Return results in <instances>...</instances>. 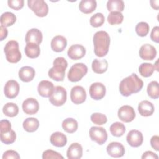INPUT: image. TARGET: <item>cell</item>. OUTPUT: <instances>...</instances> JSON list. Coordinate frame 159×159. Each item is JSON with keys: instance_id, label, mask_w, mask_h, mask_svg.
Listing matches in <instances>:
<instances>
[{"instance_id": "cell-5", "label": "cell", "mask_w": 159, "mask_h": 159, "mask_svg": "<svg viewBox=\"0 0 159 159\" xmlns=\"http://www.w3.org/2000/svg\"><path fill=\"white\" fill-rule=\"evenodd\" d=\"M88 72L87 66L83 63H77L72 65L68 73V79L71 82L80 81Z\"/></svg>"}, {"instance_id": "cell-8", "label": "cell", "mask_w": 159, "mask_h": 159, "mask_svg": "<svg viewBox=\"0 0 159 159\" xmlns=\"http://www.w3.org/2000/svg\"><path fill=\"white\" fill-rule=\"evenodd\" d=\"M91 139L99 145L104 144L107 139V134L104 128L102 127H91L89 131Z\"/></svg>"}, {"instance_id": "cell-45", "label": "cell", "mask_w": 159, "mask_h": 159, "mask_svg": "<svg viewBox=\"0 0 159 159\" xmlns=\"http://www.w3.org/2000/svg\"><path fill=\"white\" fill-rule=\"evenodd\" d=\"M150 39L153 42L156 43L159 42V27L155 26L154 27L150 34Z\"/></svg>"}, {"instance_id": "cell-38", "label": "cell", "mask_w": 159, "mask_h": 159, "mask_svg": "<svg viewBox=\"0 0 159 159\" xmlns=\"http://www.w3.org/2000/svg\"><path fill=\"white\" fill-rule=\"evenodd\" d=\"M89 21L92 27H99L104 24L105 21V17L102 13L98 12L91 17Z\"/></svg>"}, {"instance_id": "cell-32", "label": "cell", "mask_w": 159, "mask_h": 159, "mask_svg": "<svg viewBox=\"0 0 159 159\" xmlns=\"http://www.w3.org/2000/svg\"><path fill=\"white\" fill-rule=\"evenodd\" d=\"M2 112L6 116L13 117L18 114L19 107L13 102H7L3 106Z\"/></svg>"}, {"instance_id": "cell-16", "label": "cell", "mask_w": 159, "mask_h": 159, "mask_svg": "<svg viewBox=\"0 0 159 159\" xmlns=\"http://www.w3.org/2000/svg\"><path fill=\"white\" fill-rule=\"evenodd\" d=\"M139 55L144 60H153L157 55L156 48L150 44H144L139 50Z\"/></svg>"}, {"instance_id": "cell-33", "label": "cell", "mask_w": 159, "mask_h": 159, "mask_svg": "<svg viewBox=\"0 0 159 159\" xmlns=\"http://www.w3.org/2000/svg\"><path fill=\"white\" fill-rule=\"evenodd\" d=\"M110 132L111 134L117 137L122 136L125 132V127L124 124L119 122H116L110 126Z\"/></svg>"}, {"instance_id": "cell-26", "label": "cell", "mask_w": 159, "mask_h": 159, "mask_svg": "<svg viewBox=\"0 0 159 159\" xmlns=\"http://www.w3.org/2000/svg\"><path fill=\"white\" fill-rule=\"evenodd\" d=\"M97 3L95 0H82L79 4L80 10L84 14H90L96 8Z\"/></svg>"}, {"instance_id": "cell-35", "label": "cell", "mask_w": 159, "mask_h": 159, "mask_svg": "<svg viewBox=\"0 0 159 159\" xmlns=\"http://www.w3.org/2000/svg\"><path fill=\"white\" fill-rule=\"evenodd\" d=\"M147 94L152 99H158L159 97L158 83L157 81H151L147 86Z\"/></svg>"}, {"instance_id": "cell-44", "label": "cell", "mask_w": 159, "mask_h": 159, "mask_svg": "<svg viewBox=\"0 0 159 159\" xmlns=\"http://www.w3.org/2000/svg\"><path fill=\"white\" fill-rule=\"evenodd\" d=\"M11 130V122L6 119L1 120L0 122V133H5Z\"/></svg>"}, {"instance_id": "cell-24", "label": "cell", "mask_w": 159, "mask_h": 159, "mask_svg": "<svg viewBox=\"0 0 159 159\" xmlns=\"http://www.w3.org/2000/svg\"><path fill=\"white\" fill-rule=\"evenodd\" d=\"M50 143L55 147H63L67 143L66 136L60 132H55L53 133L50 138Z\"/></svg>"}, {"instance_id": "cell-34", "label": "cell", "mask_w": 159, "mask_h": 159, "mask_svg": "<svg viewBox=\"0 0 159 159\" xmlns=\"http://www.w3.org/2000/svg\"><path fill=\"white\" fill-rule=\"evenodd\" d=\"M155 70L154 66L152 63H143L139 67V72L143 77L147 78L153 74Z\"/></svg>"}, {"instance_id": "cell-4", "label": "cell", "mask_w": 159, "mask_h": 159, "mask_svg": "<svg viewBox=\"0 0 159 159\" xmlns=\"http://www.w3.org/2000/svg\"><path fill=\"white\" fill-rule=\"evenodd\" d=\"M4 52L6 60L11 63L19 62L22 58V55L19 50V43L16 40L7 42L5 45Z\"/></svg>"}, {"instance_id": "cell-49", "label": "cell", "mask_w": 159, "mask_h": 159, "mask_svg": "<svg viewBox=\"0 0 159 159\" xmlns=\"http://www.w3.org/2000/svg\"><path fill=\"white\" fill-rule=\"evenodd\" d=\"M150 5L152 7V8H153L156 10L158 9V8H159V1H158V0H157V1L152 0V1H150Z\"/></svg>"}, {"instance_id": "cell-2", "label": "cell", "mask_w": 159, "mask_h": 159, "mask_svg": "<svg viewBox=\"0 0 159 159\" xmlns=\"http://www.w3.org/2000/svg\"><path fill=\"white\" fill-rule=\"evenodd\" d=\"M93 40L95 55L99 57L106 55L110 45V37L108 33L103 30L98 31L93 35Z\"/></svg>"}, {"instance_id": "cell-43", "label": "cell", "mask_w": 159, "mask_h": 159, "mask_svg": "<svg viewBox=\"0 0 159 159\" xmlns=\"http://www.w3.org/2000/svg\"><path fill=\"white\" fill-rule=\"evenodd\" d=\"M2 159H19L20 158V155L18 154V153L12 150H9L6 151L3 155H2Z\"/></svg>"}, {"instance_id": "cell-18", "label": "cell", "mask_w": 159, "mask_h": 159, "mask_svg": "<svg viewBox=\"0 0 159 159\" xmlns=\"http://www.w3.org/2000/svg\"><path fill=\"white\" fill-rule=\"evenodd\" d=\"M54 89L53 84L47 80L41 81L37 86V91L40 96L43 98H49Z\"/></svg>"}, {"instance_id": "cell-46", "label": "cell", "mask_w": 159, "mask_h": 159, "mask_svg": "<svg viewBox=\"0 0 159 159\" xmlns=\"http://www.w3.org/2000/svg\"><path fill=\"white\" fill-rule=\"evenodd\" d=\"M150 145L156 151L159 149V137L158 135H153L150 139Z\"/></svg>"}, {"instance_id": "cell-25", "label": "cell", "mask_w": 159, "mask_h": 159, "mask_svg": "<svg viewBox=\"0 0 159 159\" xmlns=\"http://www.w3.org/2000/svg\"><path fill=\"white\" fill-rule=\"evenodd\" d=\"M26 56L30 58H37L40 53L39 45L35 43H27L24 48Z\"/></svg>"}, {"instance_id": "cell-40", "label": "cell", "mask_w": 159, "mask_h": 159, "mask_svg": "<svg viewBox=\"0 0 159 159\" xmlns=\"http://www.w3.org/2000/svg\"><path fill=\"white\" fill-rule=\"evenodd\" d=\"M91 120L96 125H103L107 121V117L106 115L101 113H93L91 116Z\"/></svg>"}, {"instance_id": "cell-12", "label": "cell", "mask_w": 159, "mask_h": 159, "mask_svg": "<svg viewBox=\"0 0 159 159\" xmlns=\"http://www.w3.org/2000/svg\"><path fill=\"white\" fill-rule=\"evenodd\" d=\"M19 84L14 80L7 81L4 88V95L6 98L9 99L15 98L19 92Z\"/></svg>"}, {"instance_id": "cell-42", "label": "cell", "mask_w": 159, "mask_h": 159, "mask_svg": "<svg viewBox=\"0 0 159 159\" xmlns=\"http://www.w3.org/2000/svg\"><path fill=\"white\" fill-rule=\"evenodd\" d=\"M8 6L10 8L14 10H19L24 6V0H9L7 1Z\"/></svg>"}, {"instance_id": "cell-13", "label": "cell", "mask_w": 159, "mask_h": 159, "mask_svg": "<svg viewBox=\"0 0 159 159\" xmlns=\"http://www.w3.org/2000/svg\"><path fill=\"white\" fill-rule=\"evenodd\" d=\"M109 155L113 158L122 157L125 153V148L124 145L117 142H111L106 148Z\"/></svg>"}, {"instance_id": "cell-19", "label": "cell", "mask_w": 159, "mask_h": 159, "mask_svg": "<svg viewBox=\"0 0 159 159\" xmlns=\"http://www.w3.org/2000/svg\"><path fill=\"white\" fill-rule=\"evenodd\" d=\"M42 32L38 29L33 28L27 31L25 35V40L27 43H35L38 45L40 44L42 41Z\"/></svg>"}, {"instance_id": "cell-39", "label": "cell", "mask_w": 159, "mask_h": 159, "mask_svg": "<svg viewBox=\"0 0 159 159\" xmlns=\"http://www.w3.org/2000/svg\"><path fill=\"white\" fill-rule=\"evenodd\" d=\"M150 27L145 22H140L135 26V32L140 37L146 36L149 32Z\"/></svg>"}, {"instance_id": "cell-37", "label": "cell", "mask_w": 159, "mask_h": 159, "mask_svg": "<svg viewBox=\"0 0 159 159\" xmlns=\"http://www.w3.org/2000/svg\"><path fill=\"white\" fill-rule=\"evenodd\" d=\"M1 141L6 144L9 145L13 143L16 139V134L13 130L5 133H0Z\"/></svg>"}, {"instance_id": "cell-29", "label": "cell", "mask_w": 159, "mask_h": 159, "mask_svg": "<svg viewBox=\"0 0 159 159\" xmlns=\"http://www.w3.org/2000/svg\"><path fill=\"white\" fill-rule=\"evenodd\" d=\"M22 126L25 131L28 132H34L38 129L39 127V122L36 118L29 117L24 120Z\"/></svg>"}, {"instance_id": "cell-3", "label": "cell", "mask_w": 159, "mask_h": 159, "mask_svg": "<svg viewBox=\"0 0 159 159\" xmlns=\"http://www.w3.org/2000/svg\"><path fill=\"white\" fill-rule=\"evenodd\" d=\"M52 67L48 72V76L57 81H62L65 78V70L68 66V62L63 57L56 58Z\"/></svg>"}, {"instance_id": "cell-31", "label": "cell", "mask_w": 159, "mask_h": 159, "mask_svg": "<svg viewBox=\"0 0 159 159\" xmlns=\"http://www.w3.org/2000/svg\"><path fill=\"white\" fill-rule=\"evenodd\" d=\"M124 6V2L122 0H109L107 2V8L110 12H122Z\"/></svg>"}, {"instance_id": "cell-22", "label": "cell", "mask_w": 159, "mask_h": 159, "mask_svg": "<svg viewBox=\"0 0 159 159\" xmlns=\"http://www.w3.org/2000/svg\"><path fill=\"white\" fill-rule=\"evenodd\" d=\"M138 111L142 116L148 117L153 114L155 107L151 102L147 100H143L139 104Z\"/></svg>"}, {"instance_id": "cell-23", "label": "cell", "mask_w": 159, "mask_h": 159, "mask_svg": "<svg viewBox=\"0 0 159 159\" xmlns=\"http://www.w3.org/2000/svg\"><path fill=\"white\" fill-rule=\"evenodd\" d=\"M19 78L20 80L24 82H29L31 81L35 75V70L29 66H25L19 70Z\"/></svg>"}, {"instance_id": "cell-48", "label": "cell", "mask_w": 159, "mask_h": 159, "mask_svg": "<svg viewBox=\"0 0 159 159\" xmlns=\"http://www.w3.org/2000/svg\"><path fill=\"white\" fill-rule=\"evenodd\" d=\"M0 30H1V40H0L2 41L4 39H6L7 37L8 31H7V29H6V27H5L2 25H1Z\"/></svg>"}, {"instance_id": "cell-11", "label": "cell", "mask_w": 159, "mask_h": 159, "mask_svg": "<svg viewBox=\"0 0 159 159\" xmlns=\"http://www.w3.org/2000/svg\"><path fill=\"white\" fill-rule=\"evenodd\" d=\"M106 86L101 83L96 82L93 83L89 89L90 96L94 100L102 99L106 94Z\"/></svg>"}, {"instance_id": "cell-14", "label": "cell", "mask_w": 159, "mask_h": 159, "mask_svg": "<svg viewBox=\"0 0 159 159\" xmlns=\"http://www.w3.org/2000/svg\"><path fill=\"white\" fill-rule=\"evenodd\" d=\"M126 140L129 145L131 147H138L142 144L143 137L142 132L139 130H132L127 134Z\"/></svg>"}, {"instance_id": "cell-7", "label": "cell", "mask_w": 159, "mask_h": 159, "mask_svg": "<svg viewBox=\"0 0 159 159\" xmlns=\"http://www.w3.org/2000/svg\"><path fill=\"white\" fill-rule=\"evenodd\" d=\"M27 4L28 7L38 17H45L48 12V5L43 0H29Z\"/></svg>"}, {"instance_id": "cell-36", "label": "cell", "mask_w": 159, "mask_h": 159, "mask_svg": "<svg viewBox=\"0 0 159 159\" xmlns=\"http://www.w3.org/2000/svg\"><path fill=\"white\" fill-rule=\"evenodd\" d=\"M124 16L120 12H111L107 17V22L111 25L120 24L122 22Z\"/></svg>"}, {"instance_id": "cell-27", "label": "cell", "mask_w": 159, "mask_h": 159, "mask_svg": "<svg viewBox=\"0 0 159 159\" xmlns=\"http://www.w3.org/2000/svg\"><path fill=\"white\" fill-rule=\"evenodd\" d=\"M93 71L98 74H102L106 71L108 68V62L106 60L94 59L91 65Z\"/></svg>"}, {"instance_id": "cell-21", "label": "cell", "mask_w": 159, "mask_h": 159, "mask_svg": "<svg viewBox=\"0 0 159 159\" xmlns=\"http://www.w3.org/2000/svg\"><path fill=\"white\" fill-rule=\"evenodd\" d=\"M83 155L82 146L78 143H73L68 148L66 156L68 159H80Z\"/></svg>"}, {"instance_id": "cell-1", "label": "cell", "mask_w": 159, "mask_h": 159, "mask_svg": "<svg viewBox=\"0 0 159 159\" xmlns=\"http://www.w3.org/2000/svg\"><path fill=\"white\" fill-rule=\"evenodd\" d=\"M143 86V81L135 73L124 78L119 84V91L123 96H129L139 92Z\"/></svg>"}, {"instance_id": "cell-47", "label": "cell", "mask_w": 159, "mask_h": 159, "mask_svg": "<svg viewBox=\"0 0 159 159\" xmlns=\"http://www.w3.org/2000/svg\"><path fill=\"white\" fill-rule=\"evenodd\" d=\"M142 159H146V158H152V159H158V156L153 153L152 151H146L144 152L142 156Z\"/></svg>"}, {"instance_id": "cell-41", "label": "cell", "mask_w": 159, "mask_h": 159, "mask_svg": "<svg viewBox=\"0 0 159 159\" xmlns=\"http://www.w3.org/2000/svg\"><path fill=\"white\" fill-rule=\"evenodd\" d=\"M43 159H63V157L59 153L52 150H47L44 151L42 153Z\"/></svg>"}, {"instance_id": "cell-30", "label": "cell", "mask_w": 159, "mask_h": 159, "mask_svg": "<svg viewBox=\"0 0 159 159\" xmlns=\"http://www.w3.org/2000/svg\"><path fill=\"white\" fill-rule=\"evenodd\" d=\"M1 25L7 27L13 25L16 21V16L11 12H5L1 16Z\"/></svg>"}, {"instance_id": "cell-20", "label": "cell", "mask_w": 159, "mask_h": 159, "mask_svg": "<svg viewBox=\"0 0 159 159\" xmlns=\"http://www.w3.org/2000/svg\"><path fill=\"white\" fill-rule=\"evenodd\" d=\"M67 45L66 39L62 35H56L51 40L52 49L56 52H61L65 50Z\"/></svg>"}, {"instance_id": "cell-9", "label": "cell", "mask_w": 159, "mask_h": 159, "mask_svg": "<svg viewBox=\"0 0 159 159\" xmlns=\"http://www.w3.org/2000/svg\"><path fill=\"white\" fill-rule=\"evenodd\" d=\"M119 119L124 122H130L135 117V112L134 108L129 105L121 106L117 112Z\"/></svg>"}, {"instance_id": "cell-15", "label": "cell", "mask_w": 159, "mask_h": 159, "mask_svg": "<svg viewBox=\"0 0 159 159\" xmlns=\"http://www.w3.org/2000/svg\"><path fill=\"white\" fill-rule=\"evenodd\" d=\"M24 112L28 115L36 114L39 109V104L37 99L33 98H29L25 99L22 105Z\"/></svg>"}, {"instance_id": "cell-28", "label": "cell", "mask_w": 159, "mask_h": 159, "mask_svg": "<svg viewBox=\"0 0 159 159\" xmlns=\"http://www.w3.org/2000/svg\"><path fill=\"white\" fill-rule=\"evenodd\" d=\"M63 129L69 134H72L76 132L78 129V122L73 118H66L62 122Z\"/></svg>"}, {"instance_id": "cell-6", "label": "cell", "mask_w": 159, "mask_h": 159, "mask_svg": "<svg viewBox=\"0 0 159 159\" xmlns=\"http://www.w3.org/2000/svg\"><path fill=\"white\" fill-rule=\"evenodd\" d=\"M67 93L66 89L61 86H57L54 87L53 91L49 97V101L53 106H61L65 103Z\"/></svg>"}, {"instance_id": "cell-17", "label": "cell", "mask_w": 159, "mask_h": 159, "mask_svg": "<svg viewBox=\"0 0 159 159\" xmlns=\"http://www.w3.org/2000/svg\"><path fill=\"white\" fill-rule=\"evenodd\" d=\"M86 54V48L82 45H72L68 50L67 55L71 60H76L82 58Z\"/></svg>"}, {"instance_id": "cell-10", "label": "cell", "mask_w": 159, "mask_h": 159, "mask_svg": "<svg viewBox=\"0 0 159 159\" xmlns=\"http://www.w3.org/2000/svg\"><path fill=\"white\" fill-rule=\"evenodd\" d=\"M71 101L75 104L83 103L86 99V93L84 88L81 86H75L72 88L70 92Z\"/></svg>"}]
</instances>
